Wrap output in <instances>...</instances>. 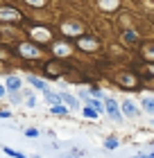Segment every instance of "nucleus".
<instances>
[{
	"label": "nucleus",
	"mask_w": 154,
	"mask_h": 158,
	"mask_svg": "<svg viewBox=\"0 0 154 158\" xmlns=\"http://www.w3.org/2000/svg\"><path fill=\"white\" fill-rule=\"evenodd\" d=\"M27 5H32V7H43L46 5V0H25Z\"/></svg>",
	"instance_id": "aec40b11"
},
{
	"label": "nucleus",
	"mask_w": 154,
	"mask_h": 158,
	"mask_svg": "<svg viewBox=\"0 0 154 158\" xmlns=\"http://www.w3.org/2000/svg\"><path fill=\"white\" fill-rule=\"evenodd\" d=\"M82 97L86 99V104H91V106H93V109L98 111V113H102V111H104V106H102V102H100V99H93V97H91L86 90H82Z\"/></svg>",
	"instance_id": "39448f33"
},
{
	"label": "nucleus",
	"mask_w": 154,
	"mask_h": 158,
	"mask_svg": "<svg viewBox=\"0 0 154 158\" xmlns=\"http://www.w3.org/2000/svg\"><path fill=\"white\" fill-rule=\"evenodd\" d=\"M2 152H5L7 156H11V158H27L25 154H20V152H16V149H11V147H5Z\"/></svg>",
	"instance_id": "4468645a"
},
{
	"label": "nucleus",
	"mask_w": 154,
	"mask_h": 158,
	"mask_svg": "<svg viewBox=\"0 0 154 158\" xmlns=\"http://www.w3.org/2000/svg\"><path fill=\"white\" fill-rule=\"evenodd\" d=\"M32 36L36 41H50V30H46V27H34L32 30Z\"/></svg>",
	"instance_id": "423d86ee"
},
{
	"label": "nucleus",
	"mask_w": 154,
	"mask_h": 158,
	"mask_svg": "<svg viewBox=\"0 0 154 158\" xmlns=\"http://www.w3.org/2000/svg\"><path fill=\"white\" fill-rule=\"evenodd\" d=\"M25 135H27V138H36L39 131H36V129H25Z\"/></svg>",
	"instance_id": "412c9836"
},
{
	"label": "nucleus",
	"mask_w": 154,
	"mask_h": 158,
	"mask_svg": "<svg viewBox=\"0 0 154 158\" xmlns=\"http://www.w3.org/2000/svg\"><path fill=\"white\" fill-rule=\"evenodd\" d=\"M107 113H109V115H111L116 122H122V111H120L118 102H113V99H107Z\"/></svg>",
	"instance_id": "f03ea898"
},
{
	"label": "nucleus",
	"mask_w": 154,
	"mask_h": 158,
	"mask_svg": "<svg viewBox=\"0 0 154 158\" xmlns=\"http://www.w3.org/2000/svg\"><path fill=\"white\" fill-rule=\"evenodd\" d=\"M61 99H64L66 104H68V109H73V111L79 109V102H77V99L73 97V95H68V93H61Z\"/></svg>",
	"instance_id": "9b49d317"
},
{
	"label": "nucleus",
	"mask_w": 154,
	"mask_h": 158,
	"mask_svg": "<svg viewBox=\"0 0 154 158\" xmlns=\"http://www.w3.org/2000/svg\"><path fill=\"white\" fill-rule=\"evenodd\" d=\"M18 52H20V56H25V59H36V56L41 54V50H36V45H32V43H20Z\"/></svg>",
	"instance_id": "f257e3e1"
},
{
	"label": "nucleus",
	"mask_w": 154,
	"mask_h": 158,
	"mask_svg": "<svg viewBox=\"0 0 154 158\" xmlns=\"http://www.w3.org/2000/svg\"><path fill=\"white\" fill-rule=\"evenodd\" d=\"M9 115H11L9 111H0V118H9Z\"/></svg>",
	"instance_id": "b1692460"
},
{
	"label": "nucleus",
	"mask_w": 154,
	"mask_h": 158,
	"mask_svg": "<svg viewBox=\"0 0 154 158\" xmlns=\"http://www.w3.org/2000/svg\"><path fill=\"white\" fill-rule=\"evenodd\" d=\"M118 145H120V142L116 140V138H107V140H104V147H107V149H118Z\"/></svg>",
	"instance_id": "f3484780"
},
{
	"label": "nucleus",
	"mask_w": 154,
	"mask_h": 158,
	"mask_svg": "<svg viewBox=\"0 0 154 158\" xmlns=\"http://www.w3.org/2000/svg\"><path fill=\"white\" fill-rule=\"evenodd\" d=\"M0 20H20V11L11 9V7H2L0 9Z\"/></svg>",
	"instance_id": "7ed1b4c3"
},
{
	"label": "nucleus",
	"mask_w": 154,
	"mask_h": 158,
	"mask_svg": "<svg viewBox=\"0 0 154 158\" xmlns=\"http://www.w3.org/2000/svg\"><path fill=\"white\" fill-rule=\"evenodd\" d=\"M122 113H127L129 118H136L138 115V109L129 102V99H125V102H122Z\"/></svg>",
	"instance_id": "6e6552de"
},
{
	"label": "nucleus",
	"mask_w": 154,
	"mask_h": 158,
	"mask_svg": "<svg viewBox=\"0 0 154 158\" xmlns=\"http://www.w3.org/2000/svg\"><path fill=\"white\" fill-rule=\"evenodd\" d=\"M5 93H7V88H5V86H0V97H5Z\"/></svg>",
	"instance_id": "393cba45"
},
{
	"label": "nucleus",
	"mask_w": 154,
	"mask_h": 158,
	"mask_svg": "<svg viewBox=\"0 0 154 158\" xmlns=\"http://www.w3.org/2000/svg\"><path fill=\"white\" fill-rule=\"evenodd\" d=\"M46 102L52 104V106H59L61 104V95H57V93H52V90H46Z\"/></svg>",
	"instance_id": "9d476101"
},
{
	"label": "nucleus",
	"mask_w": 154,
	"mask_h": 158,
	"mask_svg": "<svg viewBox=\"0 0 154 158\" xmlns=\"http://www.w3.org/2000/svg\"><path fill=\"white\" fill-rule=\"evenodd\" d=\"M55 54L57 56H66V54H70V48L64 45V43H57V45H55Z\"/></svg>",
	"instance_id": "ddd939ff"
},
{
	"label": "nucleus",
	"mask_w": 154,
	"mask_h": 158,
	"mask_svg": "<svg viewBox=\"0 0 154 158\" xmlns=\"http://www.w3.org/2000/svg\"><path fill=\"white\" fill-rule=\"evenodd\" d=\"M20 86H23V84H20V77H7V81H5V88L7 90H9V93H16V90H20Z\"/></svg>",
	"instance_id": "20e7f679"
},
{
	"label": "nucleus",
	"mask_w": 154,
	"mask_h": 158,
	"mask_svg": "<svg viewBox=\"0 0 154 158\" xmlns=\"http://www.w3.org/2000/svg\"><path fill=\"white\" fill-rule=\"evenodd\" d=\"M52 113H57V115H64V113H68V109H66V106H52Z\"/></svg>",
	"instance_id": "6ab92c4d"
},
{
	"label": "nucleus",
	"mask_w": 154,
	"mask_h": 158,
	"mask_svg": "<svg viewBox=\"0 0 154 158\" xmlns=\"http://www.w3.org/2000/svg\"><path fill=\"white\" fill-rule=\"evenodd\" d=\"M64 32L70 34V36H77V34L82 32V25L79 23H64Z\"/></svg>",
	"instance_id": "0eeeda50"
},
{
	"label": "nucleus",
	"mask_w": 154,
	"mask_h": 158,
	"mask_svg": "<svg viewBox=\"0 0 154 158\" xmlns=\"http://www.w3.org/2000/svg\"><path fill=\"white\" fill-rule=\"evenodd\" d=\"M147 158H154V154H150V156H147Z\"/></svg>",
	"instance_id": "bb28decb"
},
{
	"label": "nucleus",
	"mask_w": 154,
	"mask_h": 158,
	"mask_svg": "<svg viewBox=\"0 0 154 158\" xmlns=\"http://www.w3.org/2000/svg\"><path fill=\"white\" fill-rule=\"evenodd\" d=\"M127 41H136V34L134 32H127Z\"/></svg>",
	"instance_id": "5701e85b"
},
{
	"label": "nucleus",
	"mask_w": 154,
	"mask_h": 158,
	"mask_svg": "<svg viewBox=\"0 0 154 158\" xmlns=\"http://www.w3.org/2000/svg\"><path fill=\"white\" fill-rule=\"evenodd\" d=\"M27 81H30V84L34 86V88H39V90H43V93L48 90V86H46V81H43V79H39V77H34V75H30V77H27Z\"/></svg>",
	"instance_id": "1a4fd4ad"
},
{
	"label": "nucleus",
	"mask_w": 154,
	"mask_h": 158,
	"mask_svg": "<svg viewBox=\"0 0 154 158\" xmlns=\"http://www.w3.org/2000/svg\"><path fill=\"white\" fill-rule=\"evenodd\" d=\"M131 158H147V156H131Z\"/></svg>",
	"instance_id": "a878e982"
},
{
	"label": "nucleus",
	"mask_w": 154,
	"mask_h": 158,
	"mask_svg": "<svg viewBox=\"0 0 154 158\" xmlns=\"http://www.w3.org/2000/svg\"><path fill=\"white\" fill-rule=\"evenodd\" d=\"M143 109L147 111V113H154V99L147 97V99H143Z\"/></svg>",
	"instance_id": "dca6fc26"
},
{
	"label": "nucleus",
	"mask_w": 154,
	"mask_h": 158,
	"mask_svg": "<svg viewBox=\"0 0 154 158\" xmlns=\"http://www.w3.org/2000/svg\"><path fill=\"white\" fill-rule=\"evenodd\" d=\"M82 113H84V118H95V115H98V111H95L93 106H86Z\"/></svg>",
	"instance_id": "a211bd4d"
},
{
	"label": "nucleus",
	"mask_w": 154,
	"mask_h": 158,
	"mask_svg": "<svg viewBox=\"0 0 154 158\" xmlns=\"http://www.w3.org/2000/svg\"><path fill=\"white\" fill-rule=\"evenodd\" d=\"M27 106H36V97H34V95L27 97Z\"/></svg>",
	"instance_id": "4be33fe9"
},
{
	"label": "nucleus",
	"mask_w": 154,
	"mask_h": 158,
	"mask_svg": "<svg viewBox=\"0 0 154 158\" xmlns=\"http://www.w3.org/2000/svg\"><path fill=\"white\" fill-rule=\"evenodd\" d=\"M116 5H118V0H100V7H102V9H113Z\"/></svg>",
	"instance_id": "2eb2a0df"
},
{
	"label": "nucleus",
	"mask_w": 154,
	"mask_h": 158,
	"mask_svg": "<svg viewBox=\"0 0 154 158\" xmlns=\"http://www.w3.org/2000/svg\"><path fill=\"white\" fill-rule=\"evenodd\" d=\"M79 48H82V50H86V48L95 50V48H98V41H95V39H79Z\"/></svg>",
	"instance_id": "f8f14e48"
}]
</instances>
